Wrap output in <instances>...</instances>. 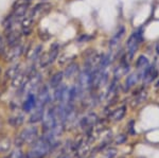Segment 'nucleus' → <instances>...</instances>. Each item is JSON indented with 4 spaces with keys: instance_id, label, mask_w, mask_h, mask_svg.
Returning a JSON list of instances; mask_svg holds the SVG:
<instances>
[{
    "instance_id": "1",
    "label": "nucleus",
    "mask_w": 159,
    "mask_h": 158,
    "mask_svg": "<svg viewBox=\"0 0 159 158\" xmlns=\"http://www.w3.org/2000/svg\"><path fill=\"white\" fill-rule=\"evenodd\" d=\"M61 44L58 42L50 43L49 47L43 52L39 60L37 61V67L40 71L50 69L51 66H53L57 61V57L61 53Z\"/></svg>"
},
{
    "instance_id": "2",
    "label": "nucleus",
    "mask_w": 159,
    "mask_h": 158,
    "mask_svg": "<svg viewBox=\"0 0 159 158\" xmlns=\"http://www.w3.org/2000/svg\"><path fill=\"white\" fill-rule=\"evenodd\" d=\"M54 9V4L52 1H47V0H39L37 2H34L31 7L28 16L31 17L35 22H39L43 18L50 14Z\"/></svg>"
},
{
    "instance_id": "3",
    "label": "nucleus",
    "mask_w": 159,
    "mask_h": 158,
    "mask_svg": "<svg viewBox=\"0 0 159 158\" xmlns=\"http://www.w3.org/2000/svg\"><path fill=\"white\" fill-rule=\"evenodd\" d=\"M25 43H27V39H25L24 42H21L18 45L10 47L7 49V54L0 61V63L6 66L9 65V64L19 62V61H24L25 53Z\"/></svg>"
},
{
    "instance_id": "4",
    "label": "nucleus",
    "mask_w": 159,
    "mask_h": 158,
    "mask_svg": "<svg viewBox=\"0 0 159 158\" xmlns=\"http://www.w3.org/2000/svg\"><path fill=\"white\" fill-rule=\"evenodd\" d=\"M35 0H14L11 6L10 13L17 19H21L29 13Z\"/></svg>"
},
{
    "instance_id": "5",
    "label": "nucleus",
    "mask_w": 159,
    "mask_h": 158,
    "mask_svg": "<svg viewBox=\"0 0 159 158\" xmlns=\"http://www.w3.org/2000/svg\"><path fill=\"white\" fill-rule=\"evenodd\" d=\"M51 144L47 139L38 138L32 143V149L30 151L31 158H43L51 150Z\"/></svg>"
},
{
    "instance_id": "6",
    "label": "nucleus",
    "mask_w": 159,
    "mask_h": 158,
    "mask_svg": "<svg viewBox=\"0 0 159 158\" xmlns=\"http://www.w3.org/2000/svg\"><path fill=\"white\" fill-rule=\"evenodd\" d=\"M142 42V30H138L130 34L126 42V58L132 60L134 57L136 51L139 48V45Z\"/></svg>"
},
{
    "instance_id": "7",
    "label": "nucleus",
    "mask_w": 159,
    "mask_h": 158,
    "mask_svg": "<svg viewBox=\"0 0 159 158\" xmlns=\"http://www.w3.org/2000/svg\"><path fill=\"white\" fill-rule=\"evenodd\" d=\"M37 96V105L47 107L52 104L53 97H52V89L48 86L47 83H43L36 93Z\"/></svg>"
},
{
    "instance_id": "8",
    "label": "nucleus",
    "mask_w": 159,
    "mask_h": 158,
    "mask_svg": "<svg viewBox=\"0 0 159 158\" xmlns=\"http://www.w3.org/2000/svg\"><path fill=\"white\" fill-rule=\"evenodd\" d=\"M57 118H56V113H55V106L54 105H49L47 106L45 109V113L43 116V129L46 131H50L57 124Z\"/></svg>"
},
{
    "instance_id": "9",
    "label": "nucleus",
    "mask_w": 159,
    "mask_h": 158,
    "mask_svg": "<svg viewBox=\"0 0 159 158\" xmlns=\"http://www.w3.org/2000/svg\"><path fill=\"white\" fill-rule=\"evenodd\" d=\"M37 96L35 93H29L24 97L21 103V111L25 114H31L37 107Z\"/></svg>"
},
{
    "instance_id": "10",
    "label": "nucleus",
    "mask_w": 159,
    "mask_h": 158,
    "mask_svg": "<svg viewBox=\"0 0 159 158\" xmlns=\"http://www.w3.org/2000/svg\"><path fill=\"white\" fill-rule=\"evenodd\" d=\"M38 136V129L36 126H28L24 131L20 133L19 138L21 140L22 143H31L32 144L35 140L37 139Z\"/></svg>"
},
{
    "instance_id": "11",
    "label": "nucleus",
    "mask_w": 159,
    "mask_h": 158,
    "mask_svg": "<svg viewBox=\"0 0 159 158\" xmlns=\"http://www.w3.org/2000/svg\"><path fill=\"white\" fill-rule=\"evenodd\" d=\"M64 80H65V76H64L63 69H58L53 71L52 73H50L46 83L48 84V86L51 89H54L56 87H58L60 85H61L64 83Z\"/></svg>"
},
{
    "instance_id": "12",
    "label": "nucleus",
    "mask_w": 159,
    "mask_h": 158,
    "mask_svg": "<svg viewBox=\"0 0 159 158\" xmlns=\"http://www.w3.org/2000/svg\"><path fill=\"white\" fill-rule=\"evenodd\" d=\"M81 69H82L81 65L74 61V62L68 64L67 66L64 67V69H63L64 76H65L66 80H73V79L76 80V78H78Z\"/></svg>"
},
{
    "instance_id": "13",
    "label": "nucleus",
    "mask_w": 159,
    "mask_h": 158,
    "mask_svg": "<svg viewBox=\"0 0 159 158\" xmlns=\"http://www.w3.org/2000/svg\"><path fill=\"white\" fill-rule=\"evenodd\" d=\"M125 34V28L123 25H120L119 28L117 29V31L111 35V37L109 38L108 40V48L109 50H114L115 48H117L119 46L120 42L122 40L123 36Z\"/></svg>"
},
{
    "instance_id": "14",
    "label": "nucleus",
    "mask_w": 159,
    "mask_h": 158,
    "mask_svg": "<svg viewBox=\"0 0 159 158\" xmlns=\"http://www.w3.org/2000/svg\"><path fill=\"white\" fill-rule=\"evenodd\" d=\"M46 107H43V106L37 105V107L30 114V119L29 122L30 123H37V122H42L43 120V113H45Z\"/></svg>"
},
{
    "instance_id": "15",
    "label": "nucleus",
    "mask_w": 159,
    "mask_h": 158,
    "mask_svg": "<svg viewBox=\"0 0 159 158\" xmlns=\"http://www.w3.org/2000/svg\"><path fill=\"white\" fill-rule=\"evenodd\" d=\"M34 37L36 38L37 42L45 44V43H48L51 38H52V35H51L48 31H46V30L36 28V31H35V36Z\"/></svg>"
},
{
    "instance_id": "16",
    "label": "nucleus",
    "mask_w": 159,
    "mask_h": 158,
    "mask_svg": "<svg viewBox=\"0 0 159 158\" xmlns=\"http://www.w3.org/2000/svg\"><path fill=\"white\" fill-rule=\"evenodd\" d=\"M125 113H126V106L122 105V106H120V107L115 109V111L110 114L109 118L111 119L112 121H120L124 118Z\"/></svg>"
},
{
    "instance_id": "17",
    "label": "nucleus",
    "mask_w": 159,
    "mask_h": 158,
    "mask_svg": "<svg viewBox=\"0 0 159 158\" xmlns=\"http://www.w3.org/2000/svg\"><path fill=\"white\" fill-rule=\"evenodd\" d=\"M138 80H139V74H137V73H130L127 75L124 83V90H129L132 87H134L137 84Z\"/></svg>"
},
{
    "instance_id": "18",
    "label": "nucleus",
    "mask_w": 159,
    "mask_h": 158,
    "mask_svg": "<svg viewBox=\"0 0 159 158\" xmlns=\"http://www.w3.org/2000/svg\"><path fill=\"white\" fill-rule=\"evenodd\" d=\"M148 66V58L144 55H140L138 56L136 61V68L139 71H143Z\"/></svg>"
},
{
    "instance_id": "19",
    "label": "nucleus",
    "mask_w": 159,
    "mask_h": 158,
    "mask_svg": "<svg viewBox=\"0 0 159 158\" xmlns=\"http://www.w3.org/2000/svg\"><path fill=\"white\" fill-rule=\"evenodd\" d=\"M7 49H9V47H7V45L6 38H4L2 32L0 31V61H1L2 58L4 57V55L7 54Z\"/></svg>"
},
{
    "instance_id": "20",
    "label": "nucleus",
    "mask_w": 159,
    "mask_h": 158,
    "mask_svg": "<svg viewBox=\"0 0 159 158\" xmlns=\"http://www.w3.org/2000/svg\"><path fill=\"white\" fill-rule=\"evenodd\" d=\"M92 39V36L89 34H83L78 38V42L80 44H83V43H88Z\"/></svg>"
},
{
    "instance_id": "21",
    "label": "nucleus",
    "mask_w": 159,
    "mask_h": 158,
    "mask_svg": "<svg viewBox=\"0 0 159 158\" xmlns=\"http://www.w3.org/2000/svg\"><path fill=\"white\" fill-rule=\"evenodd\" d=\"M156 87H159V81H158L157 83H156Z\"/></svg>"
},
{
    "instance_id": "22",
    "label": "nucleus",
    "mask_w": 159,
    "mask_h": 158,
    "mask_svg": "<svg viewBox=\"0 0 159 158\" xmlns=\"http://www.w3.org/2000/svg\"><path fill=\"white\" fill-rule=\"evenodd\" d=\"M47 1H52V0H47Z\"/></svg>"
}]
</instances>
